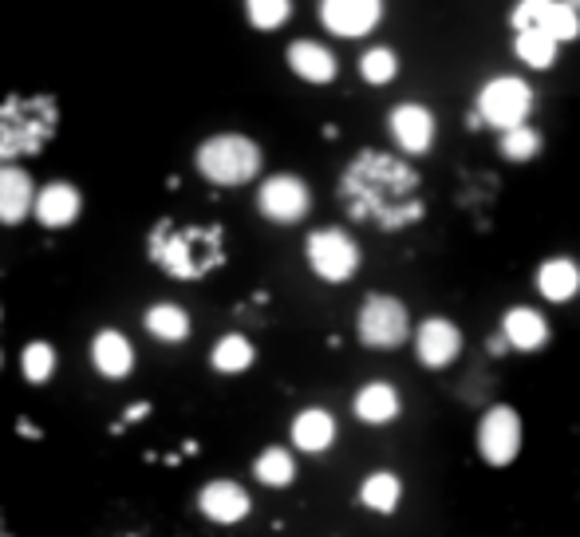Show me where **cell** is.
<instances>
[{"label":"cell","mask_w":580,"mask_h":537,"mask_svg":"<svg viewBox=\"0 0 580 537\" xmlns=\"http://www.w3.org/2000/svg\"><path fill=\"white\" fill-rule=\"evenodd\" d=\"M340 202L348 218L395 233L423 221V179L411 162L387 150H360L340 174Z\"/></svg>","instance_id":"cell-1"},{"label":"cell","mask_w":580,"mask_h":537,"mask_svg":"<svg viewBox=\"0 0 580 537\" xmlns=\"http://www.w3.org/2000/svg\"><path fill=\"white\" fill-rule=\"evenodd\" d=\"M147 253L167 277L202 281L226 261V238L217 226H178L162 218L147 238Z\"/></svg>","instance_id":"cell-2"},{"label":"cell","mask_w":580,"mask_h":537,"mask_svg":"<svg viewBox=\"0 0 580 537\" xmlns=\"http://www.w3.org/2000/svg\"><path fill=\"white\" fill-rule=\"evenodd\" d=\"M59 107L52 95H9L0 103V162L29 159L56 135Z\"/></svg>","instance_id":"cell-3"},{"label":"cell","mask_w":580,"mask_h":537,"mask_svg":"<svg viewBox=\"0 0 580 537\" xmlns=\"http://www.w3.org/2000/svg\"><path fill=\"white\" fill-rule=\"evenodd\" d=\"M194 167L214 186H246L261 170V147L246 135H214L197 147Z\"/></svg>","instance_id":"cell-4"},{"label":"cell","mask_w":580,"mask_h":537,"mask_svg":"<svg viewBox=\"0 0 580 537\" xmlns=\"http://www.w3.org/2000/svg\"><path fill=\"white\" fill-rule=\"evenodd\" d=\"M355 332H360V344H364V349L391 352L411 336V312H407V305L399 297L372 293V297H364V305H360Z\"/></svg>","instance_id":"cell-5"},{"label":"cell","mask_w":580,"mask_h":537,"mask_svg":"<svg viewBox=\"0 0 580 537\" xmlns=\"http://www.w3.org/2000/svg\"><path fill=\"white\" fill-rule=\"evenodd\" d=\"M474 107H478V123L493 130H510L518 123H530L533 88L518 76H493L490 83H482Z\"/></svg>","instance_id":"cell-6"},{"label":"cell","mask_w":580,"mask_h":537,"mask_svg":"<svg viewBox=\"0 0 580 537\" xmlns=\"http://www.w3.org/2000/svg\"><path fill=\"white\" fill-rule=\"evenodd\" d=\"M305 258H308V268H312L320 281H328V285H344V281L355 277V268H360V245L352 241V233L328 226V229L308 233Z\"/></svg>","instance_id":"cell-7"},{"label":"cell","mask_w":580,"mask_h":537,"mask_svg":"<svg viewBox=\"0 0 580 537\" xmlns=\"http://www.w3.org/2000/svg\"><path fill=\"white\" fill-rule=\"evenodd\" d=\"M257 209L273 226H296L312 209V190L296 179V174H273V179H265L261 190H257Z\"/></svg>","instance_id":"cell-8"},{"label":"cell","mask_w":580,"mask_h":537,"mask_svg":"<svg viewBox=\"0 0 580 537\" xmlns=\"http://www.w3.org/2000/svg\"><path fill=\"white\" fill-rule=\"evenodd\" d=\"M478 450H482L490 467H510L518 450H522V419H518V411L505 408V403L486 411L482 423H478Z\"/></svg>","instance_id":"cell-9"},{"label":"cell","mask_w":580,"mask_h":537,"mask_svg":"<svg viewBox=\"0 0 580 537\" xmlns=\"http://www.w3.org/2000/svg\"><path fill=\"white\" fill-rule=\"evenodd\" d=\"M384 21V0H320V24L340 41H360Z\"/></svg>","instance_id":"cell-10"},{"label":"cell","mask_w":580,"mask_h":537,"mask_svg":"<svg viewBox=\"0 0 580 537\" xmlns=\"http://www.w3.org/2000/svg\"><path fill=\"white\" fill-rule=\"evenodd\" d=\"M387 127H391L395 147L403 150V155H414V159L427 155L434 147V139H439V119L423 103H399V107H391Z\"/></svg>","instance_id":"cell-11"},{"label":"cell","mask_w":580,"mask_h":537,"mask_svg":"<svg viewBox=\"0 0 580 537\" xmlns=\"http://www.w3.org/2000/svg\"><path fill=\"white\" fill-rule=\"evenodd\" d=\"M414 352H419V364L431 372H443L451 368L458 352H463V332L458 324L446 317H427L414 332Z\"/></svg>","instance_id":"cell-12"},{"label":"cell","mask_w":580,"mask_h":537,"mask_svg":"<svg viewBox=\"0 0 580 537\" xmlns=\"http://www.w3.org/2000/svg\"><path fill=\"white\" fill-rule=\"evenodd\" d=\"M249 494L246 487H237V482H229V478H214V482H206V487L197 490V510L209 517V522H217V526H234V522H241V517L249 514Z\"/></svg>","instance_id":"cell-13"},{"label":"cell","mask_w":580,"mask_h":537,"mask_svg":"<svg viewBox=\"0 0 580 537\" xmlns=\"http://www.w3.org/2000/svg\"><path fill=\"white\" fill-rule=\"evenodd\" d=\"M79 206H83V198H79V190L71 186V182H48V186L32 198L36 221L39 226H48V229L71 226V221L79 218Z\"/></svg>","instance_id":"cell-14"},{"label":"cell","mask_w":580,"mask_h":537,"mask_svg":"<svg viewBox=\"0 0 580 537\" xmlns=\"http://www.w3.org/2000/svg\"><path fill=\"white\" fill-rule=\"evenodd\" d=\"M293 76H300L305 83H332L340 64H336L332 48H325L320 41H293L285 52Z\"/></svg>","instance_id":"cell-15"},{"label":"cell","mask_w":580,"mask_h":537,"mask_svg":"<svg viewBox=\"0 0 580 537\" xmlns=\"http://www.w3.org/2000/svg\"><path fill=\"white\" fill-rule=\"evenodd\" d=\"M502 340L513 352H537L549 344V320L537 309L518 305V309H510L502 317Z\"/></svg>","instance_id":"cell-16"},{"label":"cell","mask_w":580,"mask_h":537,"mask_svg":"<svg viewBox=\"0 0 580 537\" xmlns=\"http://www.w3.org/2000/svg\"><path fill=\"white\" fill-rule=\"evenodd\" d=\"M91 364H95L99 376L107 379H127L130 368H135V349H130V340L115 329H103L95 332L91 340Z\"/></svg>","instance_id":"cell-17"},{"label":"cell","mask_w":580,"mask_h":537,"mask_svg":"<svg viewBox=\"0 0 580 537\" xmlns=\"http://www.w3.org/2000/svg\"><path fill=\"white\" fill-rule=\"evenodd\" d=\"M32 198H36V190H32L29 170L0 167V221L20 226L32 214Z\"/></svg>","instance_id":"cell-18"},{"label":"cell","mask_w":580,"mask_h":537,"mask_svg":"<svg viewBox=\"0 0 580 537\" xmlns=\"http://www.w3.org/2000/svg\"><path fill=\"white\" fill-rule=\"evenodd\" d=\"M352 408H355V415L364 419V423H372V427H384V423L399 419V411H403V399H399V391H395L391 384L375 379V384H364V388L355 391Z\"/></svg>","instance_id":"cell-19"},{"label":"cell","mask_w":580,"mask_h":537,"mask_svg":"<svg viewBox=\"0 0 580 537\" xmlns=\"http://www.w3.org/2000/svg\"><path fill=\"white\" fill-rule=\"evenodd\" d=\"M537 293L549 305H565L580 293V265L572 258H549L537 268Z\"/></svg>","instance_id":"cell-20"},{"label":"cell","mask_w":580,"mask_h":537,"mask_svg":"<svg viewBox=\"0 0 580 537\" xmlns=\"http://www.w3.org/2000/svg\"><path fill=\"white\" fill-rule=\"evenodd\" d=\"M293 443L305 455H320L336 443V419L325 408H305L293 419Z\"/></svg>","instance_id":"cell-21"},{"label":"cell","mask_w":580,"mask_h":537,"mask_svg":"<svg viewBox=\"0 0 580 537\" xmlns=\"http://www.w3.org/2000/svg\"><path fill=\"white\" fill-rule=\"evenodd\" d=\"M143 324H147V332L155 340H162V344H182V340L190 336V317L182 305H170V300H162V305H150L147 317H143Z\"/></svg>","instance_id":"cell-22"},{"label":"cell","mask_w":580,"mask_h":537,"mask_svg":"<svg viewBox=\"0 0 580 537\" xmlns=\"http://www.w3.org/2000/svg\"><path fill=\"white\" fill-rule=\"evenodd\" d=\"M513 52H518V60H522L525 68L549 71L553 64H557V52H561V44L553 41L549 32H542V28H522L518 36H513Z\"/></svg>","instance_id":"cell-23"},{"label":"cell","mask_w":580,"mask_h":537,"mask_svg":"<svg viewBox=\"0 0 580 537\" xmlns=\"http://www.w3.org/2000/svg\"><path fill=\"white\" fill-rule=\"evenodd\" d=\"M360 502L367 510H375V514H395L399 502H403V482L391 470H375V475L364 478V487H360Z\"/></svg>","instance_id":"cell-24"},{"label":"cell","mask_w":580,"mask_h":537,"mask_svg":"<svg viewBox=\"0 0 580 537\" xmlns=\"http://www.w3.org/2000/svg\"><path fill=\"white\" fill-rule=\"evenodd\" d=\"M253 359H257L253 344H249L241 332L221 336L214 344V352H209V364H214V372H221V376H237V372H246Z\"/></svg>","instance_id":"cell-25"},{"label":"cell","mask_w":580,"mask_h":537,"mask_svg":"<svg viewBox=\"0 0 580 537\" xmlns=\"http://www.w3.org/2000/svg\"><path fill=\"white\" fill-rule=\"evenodd\" d=\"M253 475H257V482H265V487L281 490V487H288V482L296 478V462H293V455H288L285 447H265L261 455H257Z\"/></svg>","instance_id":"cell-26"},{"label":"cell","mask_w":580,"mask_h":537,"mask_svg":"<svg viewBox=\"0 0 580 537\" xmlns=\"http://www.w3.org/2000/svg\"><path fill=\"white\" fill-rule=\"evenodd\" d=\"M498 150H502L505 162H530V159H537V150H542V130H533L530 123H518V127L502 130Z\"/></svg>","instance_id":"cell-27"},{"label":"cell","mask_w":580,"mask_h":537,"mask_svg":"<svg viewBox=\"0 0 580 537\" xmlns=\"http://www.w3.org/2000/svg\"><path fill=\"white\" fill-rule=\"evenodd\" d=\"M360 76H364V83H372V88H387V83L399 76V56H395L391 48H367L364 56H360Z\"/></svg>","instance_id":"cell-28"},{"label":"cell","mask_w":580,"mask_h":537,"mask_svg":"<svg viewBox=\"0 0 580 537\" xmlns=\"http://www.w3.org/2000/svg\"><path fill=\"white\" fill-rule=\"evenodd\" d=\"M246 16L257 32H276L293 16V0H246Z\"/></svg>","instance_id":"cell-29"},{"label":"cell","mask_w":580,"mask_h":537,"mask_svg":"<svg viewBox=\"0 0 580 537\" xmlns=\"http://www.w3.org/2000/svg\"><path fill=\"white\" fill-rule=\"evenodd\" d=\"M542 32H549L557 44H572L580 36V12H572L565 0H549L542 16Z\"/></svg>","instance_id":"cell-30"},{"label":"cell","mask_w":580,"mask_h":537,"mask_svg":"<svg viewBox=\"0 0 580 537\" xmlns=\"http://www.w3.org/2000/svg\"><path fill=\"white\" fill-rule=\"evenodd\" d=\"M20 368H24L29 384H48L52 372H56V349H52L48 340H32L24 356H20Z\"/></svg>","instance_id":"cell-31"},{"label":"cell","mask_w":580,"mask_h":537,"mask_svg":"<svg viewBox=\"0 0 580 537\" xmlns=\"http://www.w3.org/2000/svg\"><path fill=\"white\" fill-rule=\"evenodd\" d=\"M545 9H549V0H518V4H513V12H510L513 32H522V28H542Z\"/></svg>","instance_id":"cell-32"},{"label":"cell","mask_w":580,"mask_h":537,"mask_svg":"<svg viewBox=\"0 0 580 537\" xmlns=\"http://www.w3.org/2000/svg\"><path fill=\"white\" fill-rule=\"evenodd\" d=\"M0 537H12V529H9V522H4V517H0Z\"/></svg>","instance_id":"cell-33"},{"label":"cell","mask_w":580,"mask_h":537,"mask_svg":"<svg viewBox=\"0 0 580 537\" xmlns=\"http://www.w3.org/2000/svg\"><path fill=\"white\" fill-rule=\"evenodd\" d=\"M565 4H569L572 12H580V0H565Z\"/></svg>","instance_id":"cell-34"},{"label":"cell","mask_w":580,"mask_h":537,"mask_svg":"<svg viewBox=\"0 0 580 537\" xmlns=\"http://www.w3.org/2000/svg\"><path fill=\"white\" fill-rule=\"evenodd\" d=\"M118 537H143V534H118Z\"/></svg>","instance_id":"cell-35"}]
</instances>
